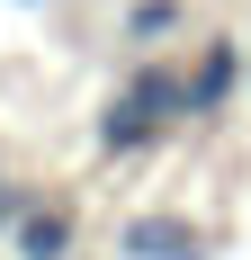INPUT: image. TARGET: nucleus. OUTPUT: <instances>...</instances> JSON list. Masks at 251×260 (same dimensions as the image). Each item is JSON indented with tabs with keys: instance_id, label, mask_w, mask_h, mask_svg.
I'll return each instance as SVG.
<instances>
[{
	"instance_id": "f257e3e1",
	"label": "nucleus",
	"mask_w": 251,
	"mask_h": 260,
	"mask_svg": "<svg viewBox=\"0 0 251 260\" xmlns=\"http://www.w3.org/2000/svg\"><path fill=\"white\" fill-rule=\"evenodd\" d=\"M179 81H189V126H206V117H225L233 90L251 81V45L242 36H198V54L179 63Z\"/></svg>"
},
{
	"instance_id": "f03ea898",
	"label": "nucleus",
	"mask_w": 251,
	"mask_h": 260,
	"mask_svg": "<svg viewBox=\"0 0 251 260\" xmlns=\"http://www.w3.org/2000/svg\"><path fill=\"white\" fill-rule=\"evenodd\" d=\"M215 242H206V224H189L179 207H144L117 224V260H206Z\"/></svg>"
},
{
	"instance_id": "7ed1b4c3",
	"label": "nucleus",
	"mask_w": 251,
	"mask_h": 260,
	"mask_svg": "<svg viewBox=\"0 0 251 260\" xmlns=\"http://www.w3.org/2000/svg\"><path fill=\"white\" fill-rule=\"evenodd\" d=\"M9 234H18V260H72V251H81V215L63 207V198H54V207H36V198H27Z\"/></svg>"
},
{
	"instance_id": "20e7f679",
	"label": "nucleus",
	"mask_w": 251,
	"mask_h": 260,
	"mask_svg": "<svg viewBox=\"0 0 251 260\" xmlns=\"http://www.w3.org/2000/svg\"><path fill=\"white\" fill-rule=\"evenodd\" d=\"M90 135H99V153H144V144H162L171 126H162V117H152L135 90H117V99L99 108V126H90Z\"/></svg>"
},
{
	"instance_id": "39448f33",
	"label": "nucleus",
	"mask_w": 251,
	"mask_h": 260,
	"mask_svg": "<svg viewBox=\"0 0 251 260\" xmlns=\"http://www.w3.org/2000/svg\"><path fill=\"white\" fill-rule=\"evenodd\" d=\"M125 90H135L162 126H179V117H189V81H179V63H162V54H152V63H135V72H125Z\"/></svg>"
},
{
	"instance_id": "423d86ee",
	"label": "nucleus",
	"mask_w": 251,
	"mask_h": 260,
	"mask_svg": "<svg viewBox=\"0 0 251 260\" xmlns=\"http://www.w3.org/2000/svg\"><path fill=\"white\" fill-rule=\"evenodd\" d=\"M117 27H125V45H171V36H189V0H135Z\"/></svg>"
},
{
	"instance_id": "0eeeda50",
	"label": "nucleus",
	"mask_w": 251,
	"mask_h": 260,
	"mask_svg": "<svg viewBox=\"0 0 251 260\" xmlns=\"http://www.w3.org/2000/svg\"><path fill=\"white\" fill-rule=\"evenodd\" d=\"M242 45H251V36H242Z\"/></svg>"
},
{
	"instance_id": "6e6552de",
	"label": "nucleus",
	"mask_w": 251,
	"mask_h": 260,
	"mask_svg": "<svg viewBox=\"0 0 251 260\" xmlns=\"http://www.w3.org/2000/svg\"><path fill=\"white\" fill-rule=\"evenodd\" d=\"M72 260H81V251H72Z\"/></svg>"
}]
</instances>
